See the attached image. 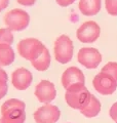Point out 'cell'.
I'll return each instance as SVG.
<instances>
[{"instance_id": "obj_1", "label": "cell", "mask_w": 117, "mask_h": 123, "mask_svg": "<svg viewBox=\"0 0 117 123\" xmlns=\"http://www.w3.org/2000/svg\"><path fill=\"white\" fill-rule=\"evenodd\" d=\"M0 113L2 123H25L26 104L22 99L9 98L2 104Z\"/></svg>"}, {"instance_id": "obj_2", "label": "cell", "mask_w": 117, "mask_h": 123, "mask_svg": "<svg viewBox=\"0 0 117 123\" xmlns=\"http://www.w3.org/2000/svg\"><path fill=\"white\" fill-rule=\"evenodd\" d=\"M91 93L86 88L85 84H75L66 89L65 101L67 105L75 110H82L87 105Z\"/></svg>"}, {"instance_id": "obj_3", "label": "cell", "mask_w": 117, "mask_h": 123, "mask_svg": "<svg viewBox=\"0 0 117 123\" xmlns=\"http://www.w3.org/2000/svg\"><path fill=\"white\" fill-rule=\"evenodd\" d=\"M46 48V46L42 42L36 38H25L18 43L17 49L19 55L23 59L32 62L42 53V51Z\"/></svg>"}, {"instance_id": "obj_4", "label": "cell", "mask_w": 117, "mask_h": 123, "mask_svg": "<svg viewBox=\"0 0 117 123\" xmlns=\"http://www.w3.org/2000/svg\"><path fill=\"white\" fill-rule=\"evenodd\" d=\"M74 44L71 38L67 35L58 36L53 45V55L58 63L62 65L68 64L73 59Z\"/></svg>"}, {"instance_id": "obj_5", "label": "cell", "mask_w": 117, "mask_h": 123, "mask_svg": "<svg viewBox=\"0 0 117 123\" xmlns=\"http://www.w3.org/2000/svg\"><path fill=\"white\" fill-rule=\"evenodd\" d=\"M5 26L13 32L24 31L30 25V14L26 10L21 8H14L9 10L4 15Z\"/></svg>"}, {"instance_id": "obj_6", "label": "cell", "mask_w": 117, "mask_h": 123, "mask_svg": "<svg viewBox=\"0 0 117 123\" xmlns=\"http://www.w3.org/2000/svg\"><path fill=\"white\" fill-rule=\"evenodd\" d=\"M92 86L100 94L110 95L117 89V80L109 73L101 71L93 77Z\"/></svg>"}, {"instance_id": "obj_7", "label": "cell", "mask_w": 117, "mask_h": 123, "mask_svg": "<svg viewBox=\"0 0 117 123\" xmlns=\"http://www.w3.org/2000/svg\"><path fill=\"white\" fill-rule=\"evenodd\" d=\"M101 35V28L97 22L87 21L76 31V37L82 43H93L96 42Z\"/></svg>"}, {"instance_id": "obj_8", "label": "cell", "mask_w": 117, "mask_h": 123, "mask_svg": "<svg viewBox=\"0 0 117 123\" xmlns=\"http://www.w3.org/2000/svg\"><path fill=\"white\" fill-rule=\"evenodd\" d=\"M77 61L86 69L93 70L99 67L102 62V55L99 49L95 47H82L77 53Z\"/></svg>"}, {"instance_id": "obj_9", "label": "cell", "mask_w": 117, "mask_h": 123, "mask_svg": "<svg viewBox=\"0 0 117 123\" xmlns=\"http://www.w3.org/2000/svg\"><path fill=\"white\" fill-rule=\"evenodd\" d=\"M61 117L58 107L52 104H44L39 107L33 114L34 121L36 123H57Z\"/></svg>"}, {"instance_id": "obj_10", "label": "cell", "mask_w": 117, "mask_h": 123, "mask_svg": "<svg viewBox=\"0 0 117 123\" xmlns=\"http://www.w3.org/2000/svg\"><path fill=\"white\" fill-rule=\"evenodd\" d=\"M34 94L40 103L50 104L57 98V89L54 84L49 80H41L34 90Z\"/></svg>"}, {"instance_id": "obj_11", "label": "cell", "mask_w": 117, "mask_h": 123, "mask_svg": "<svg viewBox=\"0 0 117 123\" xmlns=\"http://www.w3.org/2000/svg\"><path fill=\"white\" fill-rule=\"evenodd\" d=\"M33 82V74L27 68H18L11 74L13 86L20 91L26 90L31 86Z\"/></svg>"}, {"instance_id": "obj_12", "label": "cell", "mask_w": 117, "mask_h": 123, "mask_svg": "<svg viewBox=\"0 0 117 123\" xmlns=\"http://www.w3.org/2000/svg\"><path fill=\"white\" fill-rule=\"evenodd\" d=\"M61 82L63 87L67 89L75 84H85V76L78 67L72 66L67 68L62 74Z\"/></svg>"}, {"instance_id": "obj_13", "label": "cell", "mask_w": 117, "mask_h": 123, "mask_svg": "<svg viewBox=\"0 0 117 123\" xmlns=\"http://www.w3.org/2000/svg\"><path fill=\"white\" fill-rule=\"evenodd\" d=\"M102 0H80L78 3L79 11L85 17H92L100 12Z\"/></svg>"}, {"instance_id": "obj_14", "label": "cell", "mask_w": 117, "mask_h": 123, "mask_svg": "<svg viewBox=\"0 0 117 123\" xmlns=\"http://www.w3.org/2000/svg\"><path fill=\"white\" fill-rule=\"evenodd\" d=\"M100 112H101V103L99 98H97L93 94H91V99L87 103V105L82 110H80V113L86 118L97 117L100 114Z\"/></svg>"}, {"instance_id": "obj_15", "label": "cell", "mask_w": 117, "mask_h": 123, "mask_svg": "<svg viewBox=\"0 0 117 123\" xmlns=\"http://www.w3.org/2000/svg\"><path fill=\"white\" fill-rule=\"evenodd\" d=\"M50 62H52V56H50V52L48 50V48L46 47L36 60L31 62V64H32V66L35 70H37L39 72H44L49 68Z\"/></svg>"}, {"instance_id": "obj_16", "label": "cell", "mask_w": 117, "mask_h": 123, "mask_svg": "<svg viewBox=\"0 0 117 123\" xmlns=\"http://www.w3.org/2000/svg\"><path fill=\"white\" fill-rule=\"evenodd\" d=\"M15 60V53L11 45H0V67L10 66Z\"/></svg>"}, {"instance_id": "obj_17", "label": "cell", "mask_w": 117, "mask_h": 123, "mask_svg": "<svg viewBox=\"0 0 117 123\" xmlns=\"http://www.w3.org/2000/svg\"><path fill=\"white\" fill-rule=\"evenodd\" d=\"M14 41L13 32L7 27L0 29V45H13Z\"/></svg>"}, {"instance_id": "obj_18", "label": "cell", "mask_w": 117, "mask_h": 123, "mask_svg": "<svg viewBox=\"0 0 117 123\" xmlns=\"http://www.w3.org/2000/svg\"><path fill=\"white\" fill-rule=\"evenodd\" d=\"M101 71L109 73V74L112 75L117 80V63L116 62H109V63H107L102 68V70Z\"/></svg>"}, {"instance_id": "obj_19", "label": "cell", "mask_w": 117, "mask_h": 123, "mask_svg": "<svg viewBox=\"0 0 117 123\" xmlns=\"http://www.w3.org/2000/svg\"><path fill=\"white\" fill-rule=\"evenodd\" d=\"M105 7L110 15L112 17L117 15V0H105Z\"/></svg>"}, {"instance_id": "obj_20", "label": "cell", "mask_w": 117, "mask_h": 123, "mask_svg": "<svg viewBox=\"0 0 117 123\" xmlns=\"http://www.w3.org/2000/svg\"><path fill=\"white\" fill-rule=\"evenodd\" d=\"M7 91H8L7 80L0 79V99H2L7 94Z\"/></svg>"}, {"instance_id": "obj_21", "label": "cell", "mask_w": 117, "mask_h": 123, "mask_svg": "<svg viewBox=\"0 0 117 123\" xmlns=\"http://www.w3.org/2000/svg\"><path fill=\"white\" fill-rule=\"evenodd\" d=\"M109 115H110L112 120L117 121V102L111 106L110 110H109Z\"/></svg>"}, {"instance_id": "obj_22", "label": "cell", "mask_w": 117, "mask_h": 123, "mask_svg": "<svg viewBox=\"0 0 117 123\" xmlns=\"http://www.w3.org/2000/svg\"><path fill=\"white\" fill-rule=\"evenodd\" d=\"M56 1L61 7H68L71 4H73L76 0H56Z\"/></svg>"}, {"instance_id": "obj_23", "label": "cell", "mask_w": 117, "mask_h": 123, "mask_svg": "<svg viewBox=\"0 0 117 123\" xmlns=\"http://www.w3.org/2000/svg\"><path fill=\"white\" fill-rule=\"evenodd\" d=\"M37 0H17V2L19 4H21L23 6H33L36 3Z\"/></svg>"}, {"instance_id": "obj_24", "label": "cell", "mask_w": 117, "mask_h": 123, "mask_svg": "<svg viewBox=\"0 0 117 123\" xmlns=\"http://www.w3.org/2000/svg\"><path fill=\"white\" fill-rule=\"evenodd\" d=\"M9 1H10V0H0V12L8 7Z\"/></svg>"}, {"instance_id": "obj_25", "label": "cell", "mask_w": 117, "mask_h": 123, "mask_svg": "<svg viewBox=\"0 0 117 123\" xmlns=\"http://www.w3.org/2000/svg\"><path fill=\"white\" fill-rule=\"evenodd\" d=\"M0 79H4V80H7V81H8V75H7V73L3 70L2 67H0Z\"/></svg>"}, {"instance_id": "obj_26", "label": "cell", "mask_w": 117, "mask_h": 123, "mask_svg": "<svg viewBox=\"0 0 117 123\" xmlns=\"http://www.w3.org/2000/svg\"><path fill=\"white\" fill-rule=\"evenodd\" d=\"M0 123H2V121H1V117H0Z\"/></svg>"}, {"instance_id": "obj_27", "label": "cell", "mask_w": 117, "mask_h": 123, "mask_svg": "<svg viewBox=\"0 0 117 123\" xmlns=\"http://www.w3.org/2000/svg\"><path fill=\"white\" fill-rule=\"evenodd\" d=\"M115 123H117V121H115Z\"/></svg>"}]
</instances>
